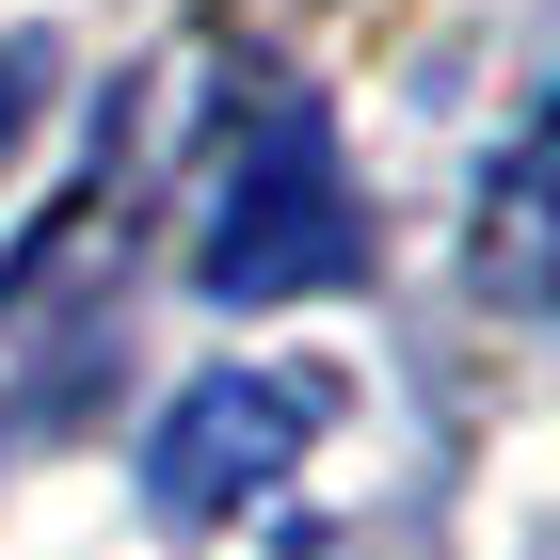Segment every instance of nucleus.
<instances>
[{"instance_id":"f03ea898","label":"nucleus","mask_w":560,"mask_h":560,"mask_svg":"<svg viewBox=\"0 0 560 560\" xmlns=\"http://www.w3.org/2000/svg\"><path fill=\"white\" fill-rule=\"evenodd\" d=\"M320 417H337L320 369H209V385L161 417V448H144V497H161L176 528H209V513H241L257 480H289L304 448H320Z\"/></svg>"},{"instance_id":"f257e3e1","label":"nucleus","mask_w":560,"mask_h":560,"mask_svg":"<svg viewBox=\"0 0 560 560\" xmlns=\"http://www.w3.org/2000/svg\"><path fill=\"white\" fill-rule=\"evenodd\" d=\"M369 224H352V176H337V129L320 113H257L241 161H224V209L192 241L209 304H289V289H352Z\"/></svg>"}]
</instances>
